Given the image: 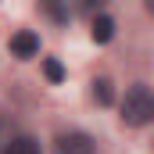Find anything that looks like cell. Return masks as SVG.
<instances>
[{"instance_id": "6da1fadb", "label": "cell", "mask_w": 154, "mask_h": 154, "mask_svg": "<svg viewBox=\"0 0 154 154\" xmlns=\"http://www.w3.org/2000/svg\"><path fill=\"white\" fill-rule=\"evenodd\" d=\"M122 122L133 125V129L154 122V93L147 86H129L125 90V97H122Z\"/></svg>"}, {"instance_id": "7a4b0ae2", "label": "cell", "mask_w": 154, "mask_h": 154, "mask_svg": "<svg viewBox=\"0 0 154 154\" xmlns=\"http://www.w3.org/2000/svg\"><path fill=\"white\" fill-rule=\"evenodd\" d=\"M93 136L90 133H79V129H72V133H61L57 140H54V154H93Z\"/></svg>"}, {"instance_id": "3957f363", "label": "cell", "mask_w": 154, "mask_h": 154, "mask_svg": "<svg viewBox=\"0 0 154 154\" xmlns=\"http://www.w3.org/2000/svg\"><path fill=\"white\" fill-rule=\"evenodd\" d=\"M11 54L22 57V61H25V57H36V54H39V36L29 32V29L14 32V36H11Z\"/></svg>"}, {"instance_id": "277c9868", "label": "cell", "mask_w": 154, "mask_h": 154, "mask_svg": "<svg viewBox=\"0 0 154 154\" xmlns=\"http://www.w3.org/2000/svg\"><path fill=\"white\" fill-rule=\"evenodd\" d=\"M111 36H115V22H111L108 14H97V18H93V39H97V43H108Z\"/></svg>"}, {"instance_id": "5b68a950", "label": "cell", "mask_w": 154, "mask_h": 154, "mask_svg": "<svg viewBox=\"0 0 154 154\" xmlns=\"http://www.w3.org/2000/svg\"><path fill=\"white\" fill-rule=\"evenodd\" d=\"M4 154H39V143L32 140V136H14Z\"/></svg>"}, {"instance_id": "8992f818", "label": "cell", "mask_w": 154, "mask_h": 154, "mask_svg": "<svg viewBox=\"0 0 154 154\" xmlns=\"http://www.w3.org/2000/svg\"><path fill=\"white\" fill-rule=\"evenodd\" d=\"M93 97H97L100 104H111V100H115V93H111V82H108V79H93Z\"/></svg>"}, {"instance_id": "52a82bcc", "label": "cell", "mask_w": 154, "mask_h": 154, "mask_svg": "<svg viewBox=\"0 0 154 154\" xmlns=\"http://www.w3.org/2000/svg\"><path fill=\"white\" fill-rule=\"evenodd\" d=\"M43 72H47V79H50V82H61V79H65V68H61L54 57H47V61H43Z\"/></svg>"}, {"instance_id": "ba28073f", "label": "cell", "mask_w": 154, "mask_h": 154, "mask_svg": "<svg viewBox=\"0 0 154 154\" xmlns=\"http://www.w3.org/2000/svg\"><path fill=\"white\" fill-rule=\"evenodd\" d=\"M143 7H147V14H154V0H143Z\"/></svg>"}]
</instances>
